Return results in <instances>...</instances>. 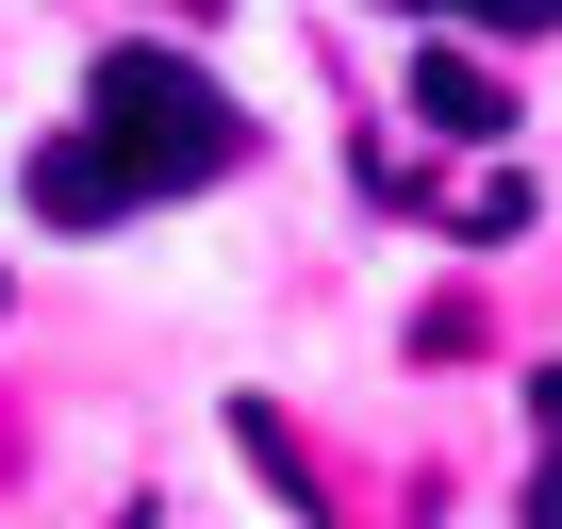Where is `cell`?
Here are the masks:
<instances>
[{"mask_svg": "<svg viewBox=\"0 0 562 529\" xmlns=\"http://www.w3.org/2000/svg\"><path fill=\"white\" fill-rule=\"evenodd\" d=\"M414 116H430V133H513V83H496L480 50H414Z\"/></svg>", "mask_w": 562, "mask_h": 529, "instance_id": "3957f363", "label": "cell"}, {"mask_svg": "<svg viewBox=\"0 0 562 529\" xmlns=\"http://www.w3.org/2000/svg\"><path fill=\"white\" fill-rule=\"evenodd\" d=\"M397 18H447V0H397Z\"/></svg>", "mask_w": 562, "mask_h": 529, "instance_id": "52a82bcc", "label": "cell"}, {"mask_svg": "<svg viewBox=\"0 0 562 529\" xmlns=\"http://www.w3.org/2000/svg\"><path fill=\"white\" fill-rule=\"evenodd\" d=\"M34 215H50V232H116V215H133V166H116L100 133H50V149H34Z\"/></svg>", "mask_w": 562, "mask_h": 529, "instance_id": "7a4b0ae2", "label": "cell"}, {"mask_svg": "<svg viewBox=\"0 0 562 529\" xmlns=\"http://www.w3.org/2000/svg\"><path fill=\"white\" fill-rule=\"evenodd\" d=\"M83 133L133 166V199H199V182H232V166H248L232 83H215V67H182V50H149V34H116V50L83 67Z\"/></svg>", "mask_w": 562, "mask_h": 529, "instance_id": "6da1fadb", "label": "cell"}, {"mask_svg": "<svg viewBox=\"0 0 562 529\" xmlns=\"http://www.w3.org/2000/svg\"><path fill=\"white\" fill-rule=\"evenodd\" d=\"M0 299H18V282H0Z\"/></svg>", "mask_w": 562, "mask_h": 529, "instance_id": "ba28073f", "label": "cell"}, {"mask_svg": "<svg viewBox=\"0 0 562 529\" xmlns=\"http://www.w3.org/2000/svg\"><path fill=\"white\" fill-rule=\"evenodd\" d=\"M529 430H546V463H562V364H546V381H529Z\"/></svg>", "mask_w": 562, "mask_h": 529, "instance_id": "5b68a950", "label": "cell"}, {"mask_svg": "<svg viewBox=\"0 0 562 529\" xmlns=\"http://www.w3.org/2000/svg\"><path fill=\"white\" fill-rule=\"evenodd\" d=\"M447 215H463V232H513V215H529V166H480V182H463Z\"/></svg>", "mask_w": 562, "mask_h": 529, "instance_id": "277c9868", "label": "cell"}, {"mask_svg": "<svg viewBox=\"0 0 562 529\" xmlns=\"http://www.w3.org/2000/svg\"><path fill=\"white\" fill-rule=\"evenodd\" d=\"M529 529H562V463H529Z\"/></svg>", "mask_w": 562, "mask_h": 529, "instance_id": "8992f818", "label": "cell"}]
</instances>
